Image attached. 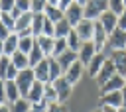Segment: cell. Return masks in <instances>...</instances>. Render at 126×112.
<instances>
[{
	"label": "cell",
	"instance_id": "cell-39",
	"mask_svg": "<svg viewBox=\"0 0 126 112\" xmlns=\"http://www.w3.org/2000/svg\"><path fill=\"white\" fill-rule=\"evenodd\" d=\"M16 8L26 14V12H32V0H16Z\"/></svg>",
	"mask_w": 126,
	"mask_h": 112
},
{
	"label": "cell",
	"instance_id": "cell-15",
	"mask_svg": "<svg viewBox=\"0 0 126 112\" xmlns=\"http://www.w3.org/2000/svg\"><path fill=\"white\" fill-rule=\"evenodd\" d=\"M94 55H96V51H94V43H93V41H83V45H81V49H79V61L87 67Z\"/></svg>",
	"mask_w": 126,
	"mask_h": 112
},
{
	"label": "cell",
	"instance_id": "cell-42",
	"mask_svg": "<svg viewBox=\"0 0 126 112\" xmlns=\"http://www.w3.org/2000/svg\"><path fill=\"white\" fill-rule=\"evenodd\" d=\"M0 102H6V81L0 79Z\"/></svg>",
	"mask_w": 126,
	"mask_h": 112
},
{
	"label": "cell",
	"instance_id": "cell-30",
	"mask_svg": "<svg viewBox=\"0 0 126 112\" xmlns=\"http://www.w3.org/2000/svg\"><path fill=\"white\" fill-rule=\"evenodd\" d=\"M28 57H30V67H32V69H33V67H35V65H37V63H39L41 59H45V53H43V51L39 49V45H37V41H35V45H33V49H32L30 53H28Z\"/></svg>",
	"mask_w": 126,
	"mask_h": 112
},
{
	"label": "cell",
	"instance_id": "cell-29",
	"mask_svg": "<svg viewBox=\"0 0 126 112\" xmlns=\"http://www.w3.org/2000/svg\"><path fill=\"white\" fill-rule=\"evenodd\" d=\"M35 45V37L33 35H20V43H18V49L24 51V53H30Z\"/></svg>",
	"mask_w": 126,
	"mask_h": 112
},
{
	"label": "cell",
	"instance_id": "cell-22",
	"mask_svg": "<svg viewBox=\"0 0 126 112\" xmlns=\"http://www.w3.org/2000/svg\"><path fill=\"white\" fill-rule=\"evenodd\" d=\"M20 98H22V94H20V88H18L16 81H6V102L14 104Z\"/></svg>",
	"mask_w": 126,
	"mask_h": 112
},
{
	"label": "cell",
	"instance_id": "cell-48",
	"mask_svg": "<svg viewBox=\"0 0 126 112\" xmlns=\"http://www.w3.org/2000/svg\"><path fill=\"white\" fill-rule=\"evenodd\" d=\"M122 108H126V86L122 88Z\"/></svg>",
	"mask_w": 126,
	"mask_h": 112
},
{
	"label": "cell",
	"instance_id": "cell-52",
	"mask_svg": "<svg viewBox=\"0 0 126 112\" xmlns=\"http://www.w3.org/2000/svg\"><path fill=\"white\" fill-rule=\"evenodd\" d=\"M73 2H75V4H81V6H85V4H87V0H73Z\"/></svg>",
	"mask_w": 126,
	"mask_h": 112
},
{
	"label": "cell",
	"instance_id": "cell-40",
	"mask_svg": "<svg viewBox=\"0 0 126 112\" xmlns=\"http://www.w3.org/2000/svg\"><path fill=\"white\" fill-rule=\"evenodd\" d=\"M16 8V0H0V12H12Z\"/></svg>",
	"mask_w": 126,
	"mask_h": 112
},
{
	"label": "cell",
	"instance_id": "cell-41",
	"mask_svg": "<svg viewBox=\"0 0 126 112\" xmlns=\"http://www.w3.org/2000/svg\"><path fill=\"white\" fill-rule=\"evenodd\" d=\"M45 112H69L67 110V106L65 104H61V102H53V104H49L47 106V110Z\"/></svg>",
	"mask_w": 126,
	"mask_h": 112
},
{
	"label": "cell",
	"instance_id": "cell-25",
	"mask_svg": "<svg viewBox=\"0 0 126 112\" xmlns=\"http://www.w3.org/2000/svg\"><path fill=\"white\" fill-rule=\"evenodd\" d=\"M71 29H73V26L67 22V18H63V20L55 22V37H67Z\"/></svg>",
	"mask_w": 126,
	"mask_h": 112
},
{
	"label": "cell",
	"instance_id": "cell-23",
	"mask_svg": "<svg viewBox=\"0 0 126 112\" xmlns=\"http://www.w3.org/2000/svg\"><path fill=\"white\" fill-rule=\"evenodd\" d=\"M35 41H37V45H39V49L45 53V57H51V53H53V43H55V37H47V35H37L35 37Z\"/></svg>",
	"mask_w": 126,
	"mask_h": 112
},
{
	"label": "cell",
	"instance_id": "cell-5",
	"mask_svg": "<svg viewBox=\"0 0 126 112\" xmlns=\"http://www.w3.org/2000/svg\"><path fill=\"white\" fill-rule=\"evenodd\" d=\"M114 75H118V73H116V67H114V61H112L110 57H106V61H104V65H102V69H100V73L96 75L94 81H96L98 86H102V84H104L106 81H110Z\"/></svg>",
	"mask_w": 126,
	"mask_h": 112
},
{
	"label": "cell",
	"instance_id": "cell-13",
	"mask_svg": "<svg viewBox=\"0 0 126 112\" xmlns=\"http://www.w3.org/2000/svg\"><path fill=\"white\" fill-rule=\"evenodd\" d=\"M98 22H100V26L104 28V31H106V33H110V31H114V29L118 28V14H114V12L106 10L104 14H100Z\"/></svg>",
	"mask_w": 126,
	"mask_h": 112
},
{
	"label": "cell",
	"instance_id": "cell-53",
	"mask_svg": "<svg viewBox=\"0 0 126 112\" xmlns=\"http://www.w3.org/2000/svg\"><path fill=\"white\" fill-rule=\"evenodd\" d=\"M118 112H126V108H118Z\"/></svg>",
	"mask_w": 126,
	"mask_h": 112
},
{
	"label": "cell",
	"instance_id": "cell-21",
	"mask_svg": "<svg viewBox=\"0 0 126 112\" xmlns=\"http://www.w3.org/2000/svg\"><path fill=\"white\" fill-rule=\"evenodd\" d=\"M18 43H20V35H18V33H10V35L4 39V55L12 57V55L18 51Z\"/></svg>",
	"mask_w": 126,
	"mask_h": 112
},
{
	"label": "cell",
	"instance_id": "cell-38",
	"mask_svg": "<svg viewBox=\"0 0 126 112\" xmlns=\"http://www.w3.org/2000/svg\"><path fill=\"white\" fill-rule=\"evenodd\" d=\"M47 2L45 0H32V14H43Z\"/></svg>",
	"mask_w": 126,
	"mask_h": 112
},
{
	"label": "cell",
	"instance_id": "cell-16",
	"mask_svg": "<svg viewBox=\"0 0 126 112\" xmlns=\"http://www.w3.org/2000/svg\"><path fill=\"white\" fill-rule=\"evenodd\" d=\"M100 104L102 106H112V108H122V90L100 94Z\"/></svg>",
	"mask_w": 126,
	"mask_h": 112
},
{
	"label": "cell",
	"instance_id": "cell-6",
	"mask_svg": "<svg viewBox=\"0 0 126 112\" xmlns=\"http://www.w3.org/2000/svg\"><path fill=\"white\" fill-rule=\"evenodd\" d=\"M85 71H87V67H85V65H83L79 59H77V61H75V63H73V65H71V67L65 71V75H63V77H65V79H67L71 84H77V83L81 81V77L85 75Z\"/></svg>",
	"mask_w": 126,
	"mask_h": 112
},
{
	"label": "cell",
	"instance_id": "cell-31",
	"mask_svg": "<svg viewBox=\"0 0 126 112\" xmlns=\"http://www.w3.org/2000/svg\"><path fill=\"white\" fill-rule=\"evenodd\" d=\"M43 100H45L47 104L59 102V98H57V92H55V88H53V84H51V83H47V84H45V90H43Z\"/></svg>",
	"mask_w": 126,
	"mask_h": 112
},
{
	"label": "cell",
	"instance_id": "cell-2",
	"mask_svg": "<svg viewBox=\"0 0 126 112\" xmlns=\"http://www.w3.org/2000/svg\"><path fill=\"white\" fill-rule=\"evenodd\" d=\"M35 83V75H33V69L30 67V69H24V71H20L18 73V77H16V84H18V88H20V94L26 98L28 96V92H30V88H32V84Z\"/></svg>",
	"mask_w": 126,
	"mask_h": 112
},
{
	"label": "cell",
	"instance_id": "cell-54",
	"mask_svg": "<svg viewBox=\"0 0 126 112\" xmlns=\"http://www.w3.org/2000/svg\"><path fill=\"white\" fill-rule=\"evenodd\" d=\"M94 112H102V108H96V110H94Z\"/></svg>",
	"mask_w": 126,
	"mask_h": 112
},
{
	"label": "cell",
	"instance_id": "cell-9",
	"mask_svg": "<svg viewBox=\"0 0 126 112\" xmlns=\"http://www.w3.org/2000/svg\"><path fill=\"white\" fill-rule=\"evenodd\" d=\"M65 18H67V22H69V24L75 28V26H77L81 20H85V10H83V6L73 2V4H71L67 10H65Z\"/></svg>",
	"mask_w": 126,
	"mask_h": 112
},
{
	"label": "cell",
	"instance_id": "cell-51",
	"mask_svg": "<svg viewBox=\"0 0 126 112\" xmlns=\"http://www.w3.org/2000/svg\"><path fill=\"white\" fill-rule=\"evenodd\" d=\"M0 55H4V41L0 39Z\"/></svg>",
	"mask_w": 126,
	"mask_h": 112
},
{
	"label": "cell",
	"instance_id": "cell-55",
	"mask_svg": "<svg viewBox=\"0 0 126 112\" xmlns=\"http://www.w3.org/2000/svg\"><path fill=\"white\" fill-rule=\"evenodd\" d=\"M124 6H126V0H124Z\"/></svg>",
	"mask_w": 126,
	"mask_h": 112
},
{
	"label": "cell",
	"instance_id": "cell-37",
	"mask_svg": "<svg viewBox=\"0 0 126 112\" xmlns=\"http://www.w3.org/2000/svg\"><path fill=\"white\" fill-rule=\"evenodd\" d=\"M108 10L120 16V14L126 10V6H124V0H108Z\"/></svg>",
	"mask_w": 126,
	"mask_h": 112
},
{
	"label": "cell",
	"instance_id": "cell-50",
	"mask_svg": "<svg viewBox=\"0 0 126 112\" xmlns=\"http://www.w3.org/2000/svg\"><path fill=\"white\" fill-rule=\"evenodd\" d=\"M49 6H59V0H45Z\"/></svg>",
	"mask_w": 126,
	"mask_h": 112
},
{
	"label": "cell",
	"instance_id": "cell-12",
	"mask_svg": "<svg viewBox=\"0 0 126 112\" xmlns=\"http://www.w3.org/2000/svg\"><path fill=\"white\" fill-rule=\"evenodd\" d=\"M110 59L114 61L116 73L126 79V49H112L110 51Z\"/></svg>",
	"mask_w": 126,
	"mask_h": 112
},
{
	"label": "cell",
	"instance_id": "cell-28",
	"mask_svg": "<svg viewBox=\"0 0 126 112\" xmlns=\"http://www.w3.org/2000/svg\"><path fill=\"white\" fill-rule=\"evenodd\" d=\"M43 20H45L43 14H33V18H32V35L33 37L41 35V31H43Z\"/></svg>",
	"mask_w": 126,
	"mask_h": 112
},
{
	"label": "cell",
	"instance_id": "cell-57",
	"mask_svg": "<svg viewBox=\"0 0 126 112\" xmlns=\"http://www.w3.org/2000/svg\"><path fill=\"white\" fill-rule=\"evenodd\" d=\"M0 14H2V12H0Z\"/></svg>",
	"mask_w": 126,
	"mask_h": 112
},
{
	"label": "cell",
	"instance_id": "cell-47",
	"mask_svg": "<svg viewBox=\"0 0 126 112\" xmlns=\"http://www.w3.org/2000/svg\"><path fill=\"white\" fill-rule=\"evenodd\" d=\"M10 14H12V18H14V20H18V18H20V16H22V12H20V10H18V8H14V10H12V12H10Z\"/></svg>",
	"mask_w": 126,
	"mask_h": 112
},
{
	"label": "cell",
	"instance_id": "cell-24",
	"mask_svg": "<svg viewBox=\"0 0 126 112\" xmlns=\"http://www.w3.org/2000/svg\"><path fill=\"white\" fill-rule=\"evenodd\" d=\"M65 39H67V49H71V51L79 53V49H81V45H83V39L79 37V33H77L75 29H71V31H69V35H67Z\"/></svg>",
	"mask_w": 126,
	"mask_h": 112
},
{
	"label": "cell",
	"instance_id": "cell-20",
	"mask_svg": "<svg viewBox=\"0 0 126 112\" xmlns=\"http://www.w3.org/2000/svg\"><path fill=\"white\" fill-rule=\"evenodd\" d=\"M12 65L18 69V71H24V69H30V57H28V53H24V51H16L12 57Z\"/></svg>",
	"mask_w": 126,
	"mask_h": 112
},
{
	"label": "cell",
	"instance_id": "cell-32",
	"mask_svg": "<svg viewBox=\"0 0 126 112\" xmlns=\"http://www.w3.org/2000/svg\"><path fill=\"white\" fill-rule=\"evenodd\" d=\"M14 108H12V112H30L32 110V102L28 100V98H20V100H16L14 104H12Z\"/></svg>",
	"mask_w": 126,
	"mask_h": 112
},
{
	"label": "cell",
	"instance_id": "cell-18",
	"mask_svg": "<svg viewBox=\"0 0 126 112\" xmlns=\"http://www.w3.org/2000/svg\"><path fill=\"white\" fill-rule=\"evenodd\" d=\"M104 61H106V57H104V53H96L93 59H91V63L87 65V73L93 77V79H96V75L100 73V69H102V65H104Z\"/></svg>",
	"mask_w": 126,
	"mask_h": 112
},
{
	"label": "cell",
	"instance_id": "cell-36",
	"mask_svg": "<svg viewBox=\"0 0 126 112\" xmlns=\"http://www.w3.org/2000/svg\"><path fill=\"white\" fill-rule=\"evenodd\" d=\"M12 65V59L8 55H0V79H6V73Z\"/></svg>",
	"mask_w": 126,
	"mask_h": 112
},
{
	"label": "cell",
	"instance_id": "cell-43",
	"mask_svg": "<svg viewBox=\"0 0 126 112\" xmlns=\"http://www.w3.org/2000/svg\"><path fill=\"white\" fill-rule=\"evenodd\" d=\"M10 33H12V31H10V29H8V28H6V26H4L2 22H0V39L4 41V39H6L8 35H10Z\"/></svg>",
	"mask_w": 126,
	"mask_h": 112
},
{
	"label": "cell",
	"instance_id": "cell-3",
	"mask_svg": "<svg viewBox=\"0 0 126 112\" xmlns=\"http://www.w3.org/2000/svg\"><path fill=\"white\" fill-rule=\"evenodd\" d=\"M91 41L94 43V51L96 53H102L104 47L108 45V33L104 31V28L100 26L98 20H94V31H93V39Z\"/></svg>",
	"mask_w": 126,
	"mask_h": 112
},
{
	"label": "cell",
	"instance_id": "cell-35",
	"mask_svg": "<svg viewBox=\"0 0 126 112\" xmlns=\"http://www.w3.org/2000/svg\"><path fill=\"white\" fill-rule=\"evenodd\" d=\"M43 16H45V14H43ZM41 35L55 37V24H53L49 18H45V20H43V31H41Z\"/></svg>",
	"mask_w": 126,
	"mask_h": 112
},
{
	"label": "cell",
	"instance_id": "cell-34",
	"mask_svg": "<svg viewBox=\"0 0 126 112\" xmlns=\"http://www.w3.org/2000/svg\"><path fill=\"white\" fill-rule=\"evenodd\" d=\"M0 22H2V24H4L12 33L16 31V20L12 18V14H10V12H2V14H0Z\"/></svg>",
	"mask_w": 126,
	"mask_h": 112
},
{
	"label": "cell",
	"instance_id": "cell-45",
	"mask_svg": "<svg viewBox=\"0 0 126 112\" xmlns=\"http://www.w3.org/2000/svg\"><path fill=\"white\" fill-rule=\"evenodd\" d=\"M71 4H73V0H59V10L65 14V10H67Z\"/></svg>",
	"mask_w": 126,
	"mask_h": 112
},
{
	"label": "cell",
	"instance_id": "cell-7",
	"mask_svg": "<svg viewBox=\"0 0 126 112\" xmlns=\"http://www.w3.org/2000/svg\"><path fill=\"white\" fill-rule=\"evenodd\" d=\"M32 18H33L32 12L22 14L16 20V31L14 33H18V35H32Z\"/></svg>",
	"mask_w": 126,
	"mask_h": 112
},
{
	"label": "cell",
	"instance_id": "cell-26",
	"mask_svg": "<svg viewBox=\"0 0 126 112\" xmlns=\"http://www.w3.org/2000/svg\"><path fill=\"white\" fill-rule=\"evenodd\" d=\"M59 77H63V71H61V65L55 57H49V83L57 81Z\"/></svg>",
	"mask_w": 126,
	"mask_h": 112
},
{
	"label": "cell",
	"instance_id": "cell-4",
	"mask_svg": "<svg viewBox=\"0 0 126 112\" xmlns=\"http://www.w3.org/2000/svg\"><path fill=\"white\" fill-rule=\"evenodd\" d=\"M51 84H53V88H55V92H57L59 102H61V104H65V102L69 100L71 92H73V84H71L65 77H59V79H57V81H53Z\"/></svg>",
	"mask_w": 126,
	"mask_h": 112
},
{
	"label": "cell",
	"instance_id": "cell-8",
	"mask_svg": "<svg viewBox=\"0 0 126 112\" xmlns=\"http://www.w3.org/2000/svg\"><path fill=\"white\" fill-rule=\"evenodd\" d=\"M73 29L79 33V37H81L83 41H91V39H93V31H94V22L85 18V20H81Z\"/></svg>",
	"mask_w": 126,
	"mask_h": 112
},
{
	"label": "cell",
	"instance_id": "cell-44",
	"mask_svg": "<svg viewBox=\"0 0 126 112\" xmlns=\"http://www.w3.org/2000/svg\"><path fill=\"white\" fill-rule=\"evenodd\" d=\"M118 28H120V29H126V10L118 16Z\"/></svg>",
	"mask_w": 126,
	"mask_h": 112
},
{
	"label": "cell",
	"instance_id": "cell-17",
	"mask_svg": "<svg viewBox=\"0 0 126 112\" xmlns=\"http://www.w3.org/2000/svg\"><path fill=\"white\" fill-rule=\"evenodd\" d=\"M57 61H59V65H61V71H63V75H65V71L79 59V53H75V51H71V49H65L59 57H55Z\"/></svg>",
	"mask_w": 126,
	"mask_h": 112
},
{
	"label": "cell",
	"instance_id": "cell-46",
	"mask_svg": "<svg viewBox=\"0 0 126 112\" xmlns=\"http://www.w3.org/2000/svg\"><path fill=\"white\" fill-rule=\"evenodd\" d=\"M0 112H12V104H8V102H0Z\"/></svg>",
	"mask_w": 126,
	"mask_h": 112
},
{
	"label": "cell",
	"instance_id": "cell-56",
	"mask_svg": "<svg viewBox=\"0 0 126 112\" xmlns=\"http://www.w3.org/2000/svg\"><path fill=\"white\" fill-rule=\"evenodd\" d=\"M43 112H45V110H43Z\"/></svg>",
	"mask_w": 126,
	"mask_h": 112
},
{
	"label": "cell",
	"instance_id": "cell-49",
	"mask_svg": "<svg viewBox=\"0 0 126 112\" xmlns=\"http://www.w3.org/2000/svg\"><path fill=\"white\" fill-rule=\"evenodd\" d=\"M102 112H118V108H112V106H102Z\"/></svg>",
	"mask_w": 126,
	"mask_h": 112
},
{
	"label": "cell",
	"instance_id": "cell-27",
	"mask_svg": "<svg viewBox=\"0 0 126 112\" xmlns=\"http://www.w3.org/2000/svg\"><path fill=\"white\" fill-rule=\"evenodd\" d=\"M43 14H45V18H49V20H51L53 24L65 18V14H63V12L59 10V6H49V4L45 6V10H43Z\"/></svg>",
	"mask_w": 126,
	"mask_h": 112
},
{
	"label": "cell",
	"instance_id": "cell-33",
	"mask_svg": "<svg viewBox=\"0 0 126 112\" xmlns=\"http://www.w3.org/2000/svg\"><path fill=\"white\" fill-rule=\"evenodd\" d=\"M67 49V39L65 37H55V43H53V53L51 57H59L63 51Z\"/></svg>",
	"mask_w": 126,
	"mask_h": 112
},
{
	"label": "cell",
	"instance_id": "cell-19",
	"mask_svg": "<svg viewBox=\"0 0 126 112\" xmlns=\"http://www.w3.org/2000/svg\"><path fill=\"white\" fill-rule=\"evenodd\" d=\"M43 90H45V83H39V81H35L33 84H32V88H30V92H28V100L32 102V104H37V102H41L43 100Z\"/></svg>",
	"mask_w": 126,
	"mask_h": 112
},
{
	"label": "cell",
	"instance_id": "cell-11",
	"mask_svg": "<svg viewBox=\"0 0 126 112\" xmlns=\"http://www.w3.org/2000/svg\"><path fill=\"white\" fill-rule=\"evenodd\" d=\"M108 45L110 49H126V29L116 28L108 33Z\"/></svg>",
	"mask_w": 126,
	"mask_h": 112
},
{
	"label": "cell",
	"instance_id": "cell-10",
	"mask_svg": "<svg viewBox=\"0 0 126 112\" xmlns=\"http://www.w3.org/2000/svg\"><path fill=\"white\" fill-rule=\"evenodd\" d=\"M124 86H126V79L122 75H114L110 81H106L98 88H100V94H108V92H114V90H122Z\"/></svg>",
	"mask_w": 126,
	"mask_h": 112
},
{
	"label": "cell",
	"instance_id": "cell-1",
	"mask_svg": "<svg viewBox=\"0 0 126 112\" xmlns=\"http://www.w3.org/2000/svg\"><path fill=\"white\" fill-rule=\"evenodd\" d=\"M83 10H85V18L94 22L100 18V14H104L108 10V0H87Z\"/></svg>",
	"mask_w": 126,
	"mask_h": 112
},
{
	"label": "cell",
	"instance_id": "cell-14",
	"mask_svg": "<svg viewBox=\"0 0 126 112\" xmlns=\"http://www.w3.org/2000/svg\"><path fill=\"white\" fill-rule=\"evenodd\" d=\"M33 75H35V81L39 83H49V57L41 59L35 67H33Z\"/></svg>",
	"mask_w": 126,
	"mask_h": 112
}]
</instances>
